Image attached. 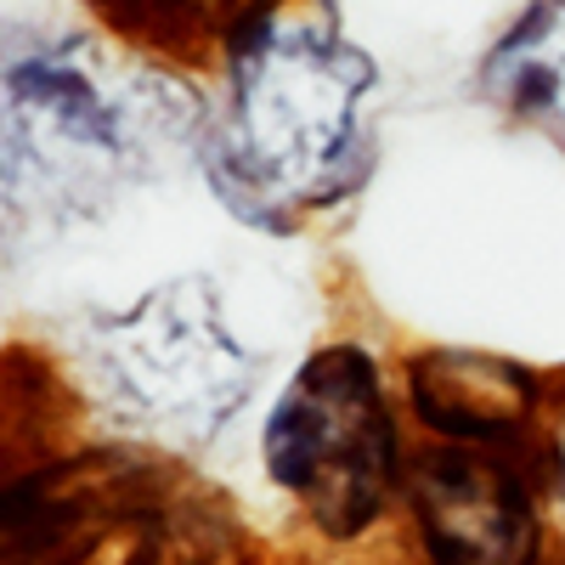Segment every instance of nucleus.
I'll return each instance as SVG.
<instances>
[{
	"mask_svg": "<svg viewBox=\"0 0 565 565\" xmlns=\"http://www.w3.org/2000/svg\"><path fill=\"white\" fill-rule=\"evenodd\" d=\"M199 170L215 204L266 238L340 215L380 170V63L340 0H260L221 45Z\"/></svg>",
	"mask_w": 565,
	"mask_h": 565,
	"instance_id": "f257e3e1",
	"label": "nucleus"
},
{
	"mask_svg": "<svg viewBox=\"0 0 565 565\" xmlns=\"http://www.w3.org/2000/svg\"><path fill=\"white\" fill-rule=\"evenodd\" d=\"M199 125L193 79L103 29H0V232L103 221L193 153Z\"/></svg>",
	"mask_w": 565,
	"mask_h": 565,
	"instance_id": "f03ea898",
	"label": "nucleus"
},
{
	"mask_svg": "<svg viewBox=\"0 0 565 565\" xmlns=\"http://www.w3.org/2000/svg\"><path fill=\"white\" fill-rule=\"evenodd\" d=\"M68 385L119 441L186 463L215 452L249 413L266 356L238 334L215 277L181 271L68 328Z\"/></svg>",
	"mask_w": 565,
	"mask_h": 565,
	"instance_id": "7ed1b4c3",
	"label": "nucleus"
},
{
	"mask_svg": "<svg viewBox=\"0 0 565 565\" xmlns=\"http://www.w3.org/2000/svg\"><path fill=\"white\" fill-rule=\"evenodd\" d=\"M402 385L362 340H322L260 413L255 463L289 514L328 548H362L396 526L407 481Z\"/></svg>",
	"mask_w": 565,
	"mask_h": 565,
	"instance_id": "20e7f679",
	"label": "nucleus"
},
{
	"mask_svg": "<svg viewBox=\"0 0 565 565\" xmlns=\"http://www.w3.org/2000/svg\"><path fill=\"white\" fill-rule=\"evenodd\" d=\"M537 447L430 441L407 458L396 532L407 565H565Z\"/></svg>",
	"mask_w": 565,
	"mask_h": 565,
	"instance_id": "39448f33",
	"label": "nucleus"
},
{
	"mask_svg": "<svg viewBox=\"0 0 565 565\" xmlns=\"http://www.w3.org/2000/svg\"><path fill=\"white\" fill-rule=\"evenodd\" d=\"M175 458L108 441L34 458L0 476V565H90L114 537L141 526L164 487L175 481Z\"/></svg>",
	"mask_w": 565,
	"mask_h": 565,
	"instance_id": "423d86ee",
	"label": "nucleus"
},
{
	"mask_svg": "<svg viewBox=\"0 0 565 565\" xmlns=\"http://www.w3.org/2000/svg\"><path fill=\"white\" fill-rule=\"evenodd\" d=\"M548 380L503 351L481 345H424L402 362V407L430 441L537 447L548 418Z\"/></svg>",
	"mask_w": 565,
	"mask_h": 565,
	"instance_id": "0eeeda50",
	"label": "nucleus"
},
{
	"mask_svg": "<svg viewBox=\"0 0 565 565\" xmlns=\"http://www.w3.org/2000/svg\"><path fill=\"white\" fill-rule=\"evenodd\" d=\"M487 103L565 153V0H521L476 68Z\"/></svg>",
	"mask_w": 565,
	"mask_h": 565,
	"instance_id": "6e6552de",
	"label": "nucleus"
},
{
	"mask_svg": "<svg viewBox=\"0 0 565 565\" xmlns=\"http://www.w3.org/2000/svg\"><path fill=\"white\" fill-rule=\"evenodd\" d=\"M79 7L97 18L103 34H114L130 52L186 68L221 57L226 34L238 29L260 0H79Z\"/></svg>",
	"mask_w": 565,
	"mask_h": 565,
	"instance_id": "1a4fd4ad",
	"label": "nucleus"
},
{
	"mask_svg": "<svg viewBox=\"0 0 565 565\" xmlns=\"http://www.w3.org/2000/svg\"><path fill=\"white\" fill-rule=\"evenodd\" d=\"M537 458H543V481H548L554 503L565 509V385H559L554 402H548L543 436H537Z\"/></svg>",
	"mask_w": 565,
	"mask_h": 565,
	"instance_id": "9d476101",
	"label": "nucleus"
},
{
	"mask_svg": "<svg viewBox=\"0 0 565 565\" xmlns=\"http://www.w3.org/2000/svg\"><path fill=\"white\" fill-rule=\"evenodd\" d=\"M0 436H7V367H0Z\"/></svg>",
	"mask_w": 565,
	"mask_h": 565,
	"instance_id": "9b49d317",
	"label": "nucleus"
}]
</instances>
